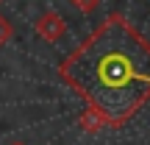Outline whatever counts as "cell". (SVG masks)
Masks as SVG:
<instances>
[{"mask_svg":"<svg viewBox=\"0 0 150 145\" xmlns=\"http://www.w3.org/2000/svg\"><path fill=\"white\" fill-rule=\"evenodd\" d=\"M11 34H14V28H11V22L6 20V17H0V45H6L11 39Z\"/></svg>","mask_w":150,"mask_h":145,"instance_id":"3","label":"cell"},{"mask_svg":"<svg viewBox=\"0 0 150 145\" xmlns=\"http://www.w3.org/2000/svg\"><path fill=\"white\" fill-rule=\"evenodd\" d=\"M72 6H75L78 11H83V14H86V11H95L97 6H100V0H72Z\"/></svg>","mask_w":150,"mask_h":145,"instance_id":"4","label":"cell"},{"mask_svg":"<svg viewBox=\"0 0 150 145\" xmlns=\"http://www.w3.org/2000/svg\"><path fill=\"white\" fill-rule=\"evenodd\" d=\"M59 73L106 123L120 126L150 98V42L122 14H108Z\"/></svg>","mask_w":150,"mask_h":145,"instance_id":"1","label":"cell"},{"mask_svg":"<svg viewBox=\"0 0 150 145\" xmlns=\"http://www.w3.org/2000/svg\"><path fill=\"white\" fill-rule=\"evenodd\" d=\"M0 3H3V0H0Z\"/></svg>","mask_w":150,"mask_h":145,"instance_id":"5","label":"cell"},{"mask_svg":"<svg viewBox=\"0 0 150 145\" xmlns=\"http://www.w3.org/2000/svg\"><path fill=\"white\" fill-rule=\"evenodd\" d=\"M33 28H36V34L45 39V42H53V45L59 42V39L64 36V31H67L64 20H61L56 11H45V14L36 20V25H33Z\"/></svg>","mask_w":150,"mask_h":145,"instance_id":"2","label":"cell"}]
</instances>
